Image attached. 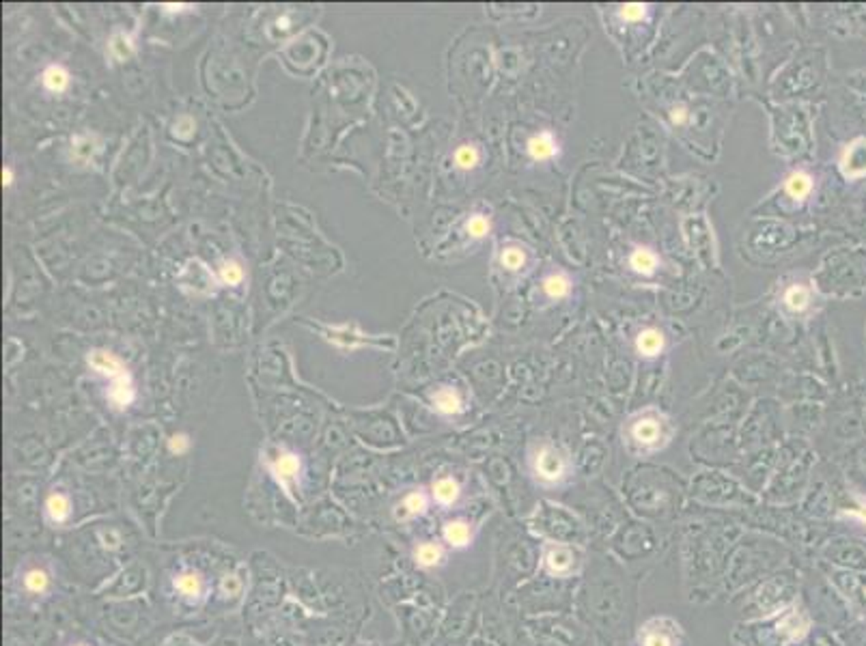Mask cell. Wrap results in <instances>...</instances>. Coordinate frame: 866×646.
I'll return each mask as SVG.
<instances>
[{
  "instance_id": "cell-17",
  "label": "cell",
  "mask_w": 866,
  "mask_h": 646,
  "mask_svg": "<svg viewBox=\"0 0 866 646\" xmlns=\"http://www.w3.org/2000/svg\"><path fill=\"white\" fill-rule=\"evenodd\" d=\"M88 364L95 366L97 371H102L106 375H110V377H119V375L125 373L121 360L110 351H93L91 355H88Z\"/></svg>"
},
{
  "instance_id": "cell-5",
  "label": "cell",
  "mask_w": 866,
  "mask_h": 646,
  "mask_svg": "<svg viewBox=\"0 0 866 646\" xmlns=\"http://www.w3.org/2000/svg\"><path fill=\"white\" fill-rule=\"evenodd\" d=\"M543 567L550 575L567 577L575 571V554L565 545H550L543 554Z\"/></svg>"
},
{
  "instance_id": "cell-10",
  "label": "cell",
  "mask_w": 866,
  "mask_h": 646,
  "mask_svg": "<svg viewBox=\"0 0 866 646\" xmlns=\"http://www.w3.org/2000/svg\"><path fill=\"white\" fill-rule=\"evenodd\" d=\"M300 465L302 463H300V457L296 453H282L272 461L270 470L282 485H289L300 474Z\"/></svg>"
},
{
  "instance_id": "cell-3",
  "label": "cell",
  "mask_w": 866,
  "mask_h": 646,
  "mask_svg": "<svg viewBox=\"0 0 866 646\" xmlns=\"http://www.w3.org/2000/svg\"><path fill=\"white\" fill-rule=\"evenodd\" d=\"M630 435L638 446L655 449L657 444L664 439V422L655 416H642L632 425Z\"/></svg>"
},
{
  "instance_id": "cell-19",
  "label": "cell",
  "mask_w": 866,
  "mask_h": 646,
  "mask_svg": "<svg viewBox=\"0 0 866 646\" xmlns=\"http://www.w3.org/2000/svg\"><path fill=\"white\" fill-rule=\"evenodd\" d=\"M433 405L444 416H455V414H459L463 410L461 398H459V394L453 388H440L433 394Z\"/></svg>"
},
{
  "instance_id": "cell-2",
  "label": "cell",
  "mask_w": 866,
  "mask_h": 646,
  "mask_svg": "<svg viewBox=\"0 0 866 646\" xmlns=\"http://www.w3.org/2000/svg\"><path fill=\"white\" fill-rule=\"evenodd\" d=\"M173 588L184 601H188V604H198V601L205 597L207 584H205V577L198 571L186 569L173 577Z\"/></svg>"
},
{
  "instance_id": "cell-20",
  "label": "cell",
  "mask_w": 866,
  "mask_h": 646,
  "mask_svg": "<svg viewBox=\"0 0 866 646\" xmlns=\"http://www.w3.org/2000/svg\"><path fill=\"white\" fill-rule=\"evenodd\" d=\"M783 302H785V306L789 310H793V313H802V310H806L808 304H810V291H808V286H804V284H793V286H789L787 291H785V296H783Z\"/></svg>"
},
{
  "instance_id": "cell-22",
  "label": "cell",
  "mask_w": 866,
  "mask_h": 646,
  "mask_svg": "<svg viewBox=\"0 0 866 646\" xmlns=\"http://www.w3.org/2000/svg\"><path fill=\"white\" fill-rule=\"evenodd\" d=\"M543 291L552 300H563L571 291V280L565 274H550L543 280Z\"/></svg>"
},
{
  "instance_id": "cell-8",
  "label": "cell",
  "mask_w": 866,
  "mask_h": 646,
  "mask_svg": "<svg viewBox=\"0 0 866 646\" xmlns=\"http://www.w3.org/2000/svg\"><path fill=\"white\" fill-rule=\"evenodd\" d=\"M43 510H46V517H48V522L52 524V526H65L70 519H72V510H74V506H72V500H70V496L67 494H61V492H56V494H50L48 498H46V504H43Z\"/></svg>"
},
{
  "instance_id": "cell-24",
  "label": "cell",
  "mask_w": 866,
  "mask_h": 646,
  "mask_svg": "<svg viewBox=\"0 0 866 646\" xmlns=\"http://www.w3.org/2000/svg\"><path fill=\"white\" fill-rule=\"evenodd\" d=\"M500 263L504 270H511V272L522 270L526 263V252L520 246H506L500 255Z\"/></svg>"
},
{
  "instance_id": "cell-32",
  "label": "cell",
  "mask_w": 866,
  "mask_h": 646,
  "mask_svg": "<svg viewBox=\"0 0 866 646\" xmlns=\"http://www.w3.org/2000/svg\"><path fill=\"white\" fill-rule=\"evenodd\" d=\"M3 184L5 186H11L13 184V170L9 166H5V170H3Z\"/></svg>"
},
{
  "instance_id": "cell-12",
  "label": "cell",
  "mask_w": 866,
  "mask_h": 646,
  "mask_svg": "<svg viewBox=\"0 0 866 646\" xmlns=\"http://www.w3.org/2000/svg\"><path fill=\"white\" fill-rule=\"evenodd\" d=\"M461 496V487L455 478L444 476L438 478L431 487V498L440 504V506H453Z\"/></svg>"
},
{
  "instance_id": "cell-11",
  "label": "cell",
  "mask_w": 866,
  "mask_h": 646,
  "mask_svg": "<svg viewBox=\"0 0 866 646\" xmlns=\"http://www.w3.org/2000/svg\"><path fill=\"white\" fill-rule=\"evenodd\" d=\"M664 345H666L664 332H659L657 328L642 330L636 339V349L640 355H645V358H655V355H659L664 351Z\"/></svg>"
},
{
  "instance_id": "cell-25",
  "label": "cell",
  "mask_w": 866,
  "mask_h": 646,
  "mask_svg": "<svg viewBox=\"0 0 866 646\" xmlns=\"http://www.w3.org/2000/svg\"><path fill=\"white\" fill-rule=\"evenodd\" d=\"M479 162H481V153H479V149L474 145H461L455 151V164L459 168L468 170V168H474Z\"/></svg>"
},
{
  "instance_id": "cell-21",
  "label": "cell",
  "mask_w": 866,
  "mask_h": 646,
  "mask_svg": "<svg viewBox=\"0 0 866 646\" xmlns=\"http://www.w3.org/2000/svg\"><path fill=\"white\" fill-rule=\"evenodd\" d=\"M110 401H113L117 407H127L131 401H134V390H131L129 375L127 373L115 377L113 390H110Z\"/></svg>"
},
{
  "instance_id": "cell-26",
  "label": "cell",
  "mask_w": 866,
  "mask_h": 646,
  "mask_svg": "<svg viewBox=\"0 0 866 646\" xmlns=\"http://www.w3.org/2000/svg\"><path fill=\"white\" fill-rule=\"evenodd\" d=\"M465 231L470 233V237H474V239H481V237H485V235H490V231H492V225H490V220H487L485 216H481V213H474L468 222H465Z\"/></svg>"
},
{
  "instance_id": "cell-1",
  "label": "cell",
  "mask_w": 866,
  "mask_h": 646,
  "mask_svg": "<svg viewBox=\"0 0 866 646\" xmlns=\"http://www.w3.org/2000/svg\"><path fill=\"white\" fill-rule=\"evenodd\" d=\"M532 474L543 485H556L567 474V461L554 446L543 444L535 453V457H532Z\"/></svg>"
},
{
  "instance_id": "cell-9",
  "label": "cell",
  "mask_w": 866,
  "mask_h": 646,
  "mask_svg": "<svg viewBox=\"0 0 866 646\" xmlns=\"http://www.w3.org/2000/svg\"><path fill=\"white\" fill-rule=\"evenodd\" d=\"M528 155L535 162H545V160H552V158H556L559 155V143L554 140V136L550 131H541V134H537V136H532L530 140H528Z\"/></svg>"
},
{
  "instance_id": "cell-4",
  "label": "cell",
  "mask_w": 866,
  "mask_h": 646,
  "mask_svg": "<svg viewBox=\"0 0 866 646\" xmlns=\"http://www.w3.org/2000/svg\"><path fill=\"white\" fill-rule=\"evenodd\" d=\"M840 170L847 179H860L866 177V138H858L842 151Z\"/></svg>"
},
{
  "instance_id": "cell-7",
  "label": "cell",
  "mask_w": 866,
  "mask_h": 646,
  "mask_svg": "<svg viewBox=\"0 0 866 646\" xmlns=\"http://www.w3.org/2000/svg\"><path fill=\"white\" fill-rule=\"evenodd\" d=\"M442 539L453 549H465V547L472 545L474 534H472V528H470L468 522L451 519V522H447L442 526Z\"/></svg>"
},
{
  "instance_id": "cell-27",
  "label": "cell",
  "mask_w": 866,
  "mask_h": 646,
  "mask_svg": "<svg viewBox=\"0 0 866 646\" xmlns=\"http://www.w3.org/2000/svg\"><path fill=\"white\" fill-rule=\"evenodd\" d=\"M220 276L227 284H237V282H241L243 272H241V267L237 263H225L222 265V270H220Z\"/></svg>"
},
{
  "instance_id": "cell-23",
  "label": "cell",
  "mask_w": 866,
  "mask_h": 646,
  "mask_svg": "<svg viewBox=\"0 0 866 646\" xmlns=\"http://www.w3.org/2000/svg\"><path fill=\"white\" fill-rule=\"evenodd\" d=\"M43 84H46L50 91L58 93V91H65V86L70 84V76H67V72L63 70V67L52 65L46 70V74H43Z\"/></svg>"
},
{
  "instance_id": "cell-28",
  "label": "cell",
  "mask_w": 866,
  "mask_h": 646,
  "mask_svg": "<svg viewBox=\"0 0 866 646\" xmlns=\"http://www.w3.org/2000/svg\"><path fill=\"white\" fill-rule=\"evenodd\" d=\"M647 15V5H625L620 7V17L630 19V22H638Z\"/></svg>"
},
{
  "instance_id": "cell-29",
  "label": "cell",
  "mask_w": 866,
  "mask_h": 646,
  "mask_svg": "<svg viewBox=\"0 0 866 646\" xmlns=\"http://www.w3.org/2000/svg\"><path fill=\"white\" fill-rule=\"evenodd\" d=\"M168 449H170V453H175V455H184V453L190 449V439H188V435H184V433H179V435H173V437L168 439Z\"/></svg>"
},
{
  "instance_id": "cell-14",
  "label": "cell",
  "mask_w": 866,
  "mask_h": 646,
  "mask_svg": "<svg viewBox=\"0 0 866 646\" xmlns=\"http://www.w3.org/2000/svg\"><path fill=\"white\" fill-rule=\"evenodd\" d=\"M642 646H677L673 629H664L659 622H649L640 636Z\"/></svg>"
},
{
  "instance_id": "cell-31",
  "label": "cell",
  "mask_w": 866,
  "mask_h": 646,
  "mask_svg": "<svg viewBox=\"0 0 866 646\" xmlns=\"http://www.w3.org/2000/svg\"><path fill=\"white\" fill-rule=\"evenodd\" d=\"M671 119H673L675 125H685V121H687V110L683 106H675L671 110Z\"/></svg>"
},
{
  "instance_id": "cell-18",
  "label": "cell",
  "mask_w": 866,
  "mask_h": 646,
  "mask_svg": "<svg viewBox=\"0 0 866 646\" xmlns=\"http://www.w3.org/2000/svg\"><path fill=\"white\" fill-rule=\"evenodd\" d=\"M630 265H632V270H634V272H638V274H642V276H651V274H655V270H657L659 259H657V255H655L653 250H649V248H636V250L632 252V257H630Z\"/></svg>"
},
{
  "instance_id": "cell-16",
  "label": "cell",
  "mask_w": 866,
  "mask_h": 646,
  "mask_svg": "<svg viewBox=\"0 0 866 646\" xmlns=\"http://www.w3.org/2000/svg\"><path fill=\"white\" fill-rule=\"evenodd\" d=\"M785 190L791 198L795 200H804L810 192H812V177L804 170H795L787 177L785 181Z\"/></svg>"
},
{
  "instance_id": "cell-13",
  "label": "cell",
  "mask_w": 866,
  "mask_h": 646,
  "mask_svg": "<svg viewBox=\"0 0 866 646\" xmlns=\"http://www.w3.org/2000/svg\"><path fill=\"white\" fill-rule=\"evenodd\" d=\"M399 508H401V519L423 517L429 510V496L425 492H412L401 500Z\"/></svg>"
},
{
  "instance_id": "cell-30",
  "label": "cell",
  "mask_w": 866,
  "mask_h": 646,
  "mask_svg": "<svg viewBox=\"0 0 866 646\" xmlns=\"http://www.w3.org/2000/svg\"><path fill=\"white\" fill-rule=\"evenodd\" d=\"M192 129H194V121L192 119H188V117H182L179 119V123L175 125V131H177V136H190L192 134Z\"/></svg>"
},
{
  "instance_id": "cell-34",
  "label": "cell",
  "mask_w": 866,
  "mask_h": 646,
  "mask_svg": "<svg viewBox=\"0 0 866 646\" xmlns=\"http://www.w3.org/2000/svg\"><path fill=\"white\" fill-rule=\"evenodd\" d=\"M72 646H88V644H82V642H78V644H72Z\"/></svg>"
},
{
  "instance_id": "cell-15",
  "label": "cell",
  "mask_w": 866,
  "mask_h": 646,
  "mask_svg": "<svg viewBox=\"0 0 866 646\" xmlns=\"http://www.w3.org/2000/svg\"><path fill=\"white\" fill-rule=\"evenodd\" d=\"M22 584H24V590L31 592V595H43V592L50 590L52 577H50V573L46 569L33 567V569H29L24 575H22Z\"/></svg>"
},
{
  "instance_id": "cell-33",
  "label": "cell",
  "mask_w": 866,
  "mask_h": 646,
  "mask_svg": "<svg viewBox=\"0 0 866 646\" xmlns=\"http://www.w3.org/2000/svg\"><path fill=\"white\" fill-rule=\"evenodd\" d=\"M166 9H168V11H182V9H184V5H166Z\"/></svg>"
},
{
  "instance_id": "cell-6",
  "label": "cell",
  "mask_w": 866,
  "mask_h": 646,
  "mask_svg": "<svg viewBox=\"0 0 866 646\" xmlns=\"http://www.w3.org/2000/svg\"><path fill=\"white\" fill-rule=\"evenodd\" d=\"M412 558L420 569H440L447 563V551H444V545L435 541H423L414 547Z\"/></svg>"
}]
</instances>
